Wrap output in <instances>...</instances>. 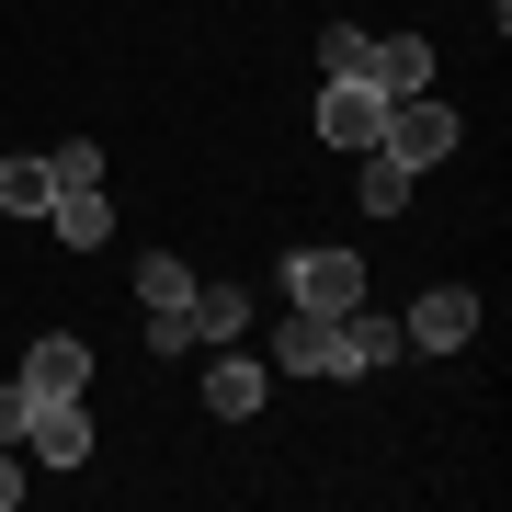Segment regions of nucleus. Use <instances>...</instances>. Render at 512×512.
I'll return each instance as SVG.
<instances>
[{"label": "nucleus", "instance_id": "1", "mask_svg": "<svg viewBox=\"0 0 512 512\" xmlns=\"http://www.w3.org/2000/svg\"><path fill=\"white\" fill-rule=\"evenodd\" d=\"M376 148H387L399 171H433V160H456V114H444L433 92H399L387 126H376Z\"/></svg>", "mask_w": 512, "mask_h": 512}, {"label": "nucleus", "instance_id": "2", "mask_svg": "<svg viewBox=\"0 0 512 512\" xmlns=\"http://www.w3.org/2000/svg\"><path fill=\"white\" fill-rule=\"evenodd\" d=\"M285 296L308 319H342V308H365V262L353 251H285Z\"/></svg>", "mask_w": 512, "mask_h": 512}, {"label": "nucleus", "instance_id": "3", "mask_svg": "<svg viewBox=\"0 0 512 512\" xmlns=\"http://www.w3.org/2000/svg\"><path fill=\"white\" fill-rule=\"evenodd\" d=\"M23 444H35V467H92V410L80 399H35Z\"/></svg>", "mask_w": 512, "mask_h": 512}, {"label": "nucleus", "instance_id": "4", "mask_svg": "<svg viewBox=\"0 0 512 512\" xmlns=\"http://www.w3.org/2000/svg\"><path fill=\"white\" fill-rule=\"evenodd\" d=\"M399 342H421V353H467V342H478V296H467V285H433V296L410 308Z\"/></svg>", "mask_w": 512, "mask_h": 512}, {"label": "nucleus", "instance_id": "5", "mask_svg": "<svg viewBox=\"0 0 512 512\" xmlns=\"http://www.w3.org/2000/svg\"><path fill=\"white\" fill-rule=\"evenodd\" d=\"M376 126H387V92H376V80H330V92H319V137L330 148H376Z\"/></svg>", "mask_w": 512, "mask_h": 512}, {"label": "nucleus", "instance_id": "6", "mask_svg": "<svg viewBox=\"0 0 512 512\" xmlns=\"http://www.w3.org/2000/svg\"><path fill=\"white\" fill-rule=\"evenodd\" d=\"M23 387H35V399H80V387H92V342H80V330H46V342L23 353Z\"/></svg>", "mask_w": 512, "mask_h": 512}, {"label": "nucleus", "instance_id": "7", "mask_svg": "<svg viewBox=\"0 0 512 512\" xmlns=\"http://www.w3.org/2000/svg\"><path fill=\"white\" fill-rule=\"evenodd\" d=\"M262 399H274V365H251V353H217V365H205V410L217 421H251Z\"/></svg>", "mask_w": 512, "mask_h": 512}, {"label": "nucleus", "instance_id": "8", "mask_svg": "<svg viewBox=\"0 0 512 512\" xmlns=\"http://www.w3.org/2000/svg\"><path fill=\"white\" fill-rule=\"evenodd\" d=\"M274 376H342V353H330V319L285 308V330H274Z\"/></svg>", "mask_w": 512, "mask_h": 512}, {"label": "nucleus", "instance_id": "9", "mask_svg": "<svg viewBox=\"0 0 512 512\" xmlns=\"http://www.w3.org/2000/svg\"><path fill=\"white\" fill-rule=\"evenodd\" d=\"M46 228L69 239V251H103V239H114V205H103V183H80V194H57V205H46Z\"/></svg>", "mask_w": 512, "mask_h": 512}, {"label": "nucleus", "instance_id": "10", "mask_svg": "<svg viewBox=\"0 0 512 512\" xmlns=\"http://www.w3.org/2000/svg\"><path fill=\"white\" fill-rule=\"evenodd\" d=\"M353 205H365V217H399V205H410V171L387 160V148H353Z\"/></svg>", "mask_w": 512, "mask_h": 512}, {"label": "nucleus", "instance_id": "11", "mask_svg": "<svg viewBox=\"0 0 512 512\" xmlns=\"http://www.w3.org/2000/svg\"><path fill=\"white\" fill-rule=\"evenodd\" d=\"M376 92L387 103H399V92H433V46H421V35H387L376 46Z\"/></svg>", "mask_w": 512, "mask_h": 512}, {"label": "nucleus", "instance_id": "12", "mask_svg": "<svg viewBox=\"0 0 512 512\" xmlns=\"http://www.w3.org/2000/svg\"><path fill=\"white\" fill-rule=\"evenodd\" d=\"M57 205V171L46 160H0V217H46Z\"/></svg>", "mask_w": 512, "mask_h": 512}, {"label": "nucleus", "instance_id": "13", "mask_svg": "<svg viewBox=\"0 0 512 512\" xmlns=\"http://www.w3.org/2000/svg\"><path fill=\"white\" fill-rule=\"evenodd\" d=\"M319 69H330V80H376V35L330 23V35H319Z\"/></svg>", "mask_w": 512, "mask_h": 512}, {"label": "nucleus", "instance_id": "14", "mask_svg": "<svg viewBox=\"0 0 512 512\" xmlns=\"http://www.w3.org/2000/svg\"><path fill=\"white\" fill-rule=\"evenodd\" d=\"M239 319H251V296H228V285L205 296V285H194V342H239Z\"/></svg>", "mask_w": 512, "mask_h": 512}, {"label": "nucleus", "instance_id": "15", "mask_svg": "<svg viewBox=\"0 0 512 512\" xmlns=\"http://www.w3.org/2000/svg\"><path fill=\"white\" fill-rule=\"evenodd\" d=\"M137 296H148V308H183V296H194V274H183L171 251H148V262H137Z\"/></svg>", "mask_w": 512, "mask_h": 512}, {"label": "nucleus", "instance_id": "16", "mask_svg": "<svg viewBox=\"0 0 512 512\" xmlns=\"http://www.w3.org/2000/svg\"><path fill=\"white\" fill-rule=\"evenodd\" d=\"M46 171H57V194H80V183H103V148L69 137V148H46Z\"/></svg>", "mask_w": 512, "mask_h": 512}, {"label": "nucleus", "instance_id": "17", "mask_svg": "<svg viewBox=\"0 0 512 512\" xmlns=\"http://www.w3.org/2000/svg\"><path fill=\"white\" fill-rule=\"evenodd\" d=\"M148 353H194V296L183 308H148Z\"/></svg>", "mask_w": 512, "mask_h": 512}, {"label": "nucleus", "instance_id": "18", "mask_svg": "<svg viewBox=\"0 0 512 512\" xmlns=\"http://www.w3.org/2000/svg\"><path fill=\"white\" fill-rule=\"evenodd\" d=\"M23 421H35V387L12 376V387H0V444H23Z\"/></svg>", "mask_w": 512, "mask_h": 512}, {"label": "nucleus", "instance_id": "19", "mask_svg": "<svg viewBox=\"0 0 512 512\" xmlns=\"http://www.w3.org/2000/svg\"><path fill=\"white\" fill-rule=\"evenodd\" d=\"M12 501H23V467H12V456H0V512H12Z\"/></svg>", "mask_w": 512, "mask_h": 512}, {"label": "nucleus", "instance_id": "20", "mask_svg": "<svg viewBox=\"0 0 512 512\" xmlns=\"http://www.w3.org/2000/svg\"><path fill=\"white\" fill-rule=\"evenodd\" d=\"M490 12H501V0H490Z\"/></svg>", "mask_w": 512, "mask_h": 512}]
</instances>
